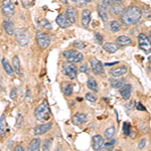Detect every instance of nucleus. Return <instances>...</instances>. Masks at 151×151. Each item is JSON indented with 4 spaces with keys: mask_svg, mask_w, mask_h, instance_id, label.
Instances as JSON below:
<instances>
[{
    "mask_svg": "<svg viewBox=\"0 0 151 151\" xmlns=\"http://www.w3.org/2000/svg\"><path fill=\"white\" fill-rule=\"evenodd\" d=\"M14 150H15V151H24V148H23V146L17 145L15 148H14Z\"/></svg>",
    "mask_w": 151,
    "mask_h": 151,
    "instance_id": "obj_47",
    "label": "nucleus"
},
{
    "mask_svg": "<svg viewBox=\"0 0 151 151\" xmlns=\"http://www.w3.org/2000/svg\"><path fill=\"white\" fill-rule=\"evenodd\" d=\"M132 94V86L130 84H125L120 88V95L124 100H129Z\"/></svg>",
    "mask_w": 151,
    "mask_h": 151,
    "instance_id": "obj_10",
    "label": "nucleus"
},
{
    "mask_svg": "<svg viewBox=\"0 0 151 151\" xmlns=\"http://www.w3.org/2000/svg\"><path fill=\"white\" fill-rule=\"evenodd\" d=\"M52 126V123H45L43 125H40L36 126V127L33 129V133L35 135H42V134L47 133L48 130H50Z\"/></svg>",
    "mask_w": 151,
    "mask_h": 151,
    "instance_id": "obj_13",
    "label": "nucleus"
},
{
    "mask_svg": "<svg viewBox=\"0 0 151 151\" xmlns=\"http://www.w3.org/2000/svg\"><path fill=\"white\" fill-rule=\"evenodd\" d=\"M72 1H74V2H76V0H72Z\"/></svg>",
    "mask_w": 151,
    "mask_h": 151,
    "instance_id": "obj_53",
    "label": "nucleus"
},
{
    "mask_svg": "<svg viewBox=\"0 0 151 151\" xmlns=\"http://www.w3.org/2000/svg\"><path fill=\"white\" fill-rule=\"evenodd\" d=\"M149 35H150V40H151V29H150V33H149Z\"/></svg>",
    "mask_w": 151,
    "mask_h": 151,
    "instance_id": "obj_52",
    "label": "nucleus"
},
{
    "mask_svg": "<svg viewBox=\"0 0 151 151\" xmlns=\"http://www.w3.org/2000/svg\"><path fill=\"white\" fill-rule=\"evenodd\" d=\"M15 40L20 47H26L29 42V33L25 28H19L15 31Z\"/></svg>",
    "mask_w": 151,
    "mask_h": 151,
    "instance_id": "obj_3",
    "label": "nucleus"
},
{
    "mask_svg": "<svg viewBox=\"0 0 151 151\" xmlns=\"http://www.w3.org/2000/svg\"><path fill=\"white\" fill-rule=\"evenodd\" d=\"M87 121V115L86 114H83V113H77L76 115L73 117V123L75 125L79 126L84 124Z\"/></svg>",
    "mask_w": 151,
    "mask_h": 151,
    "instance_id": "obj_16",
    "label": "nucleus"
},
{
    "mask_svg": "<svg viewBox=\"0 0 151 151\" xmlns=\"http://www.w3.org/2000/svg\"><path fill=\"white\" fill-rule=\"evenodd\" d=\"M1 12L4 16H12L14 14L13 0H3L1 4Z\"/></svg>",
    "mask_w": 151,
    "mask_h": 151,
    "instance_id": "obj_7",
    "label": "nucleus"
},
{
    "mask_svg": "<svg viewBox=\"0 0 151 151\" xmlns=\"http://www.w3.org/2000/svg\"><path fill=\"white\" fill-rule=\"evenodd\" d=\"M63 55H64V58L68 62H70V63H80V62H82L83 58H84L83 57V53L77 52V50H67V52H65L63 53Z\"/></svg>",
    "mask_w": 151,
    "mask_h": 151,
    "instance_id": "obj_4",
    "label": "nucleus"
},
{
    "mask_svg": "<svg viewBox=\"0 0 151 151\" xmlns=\"http://www.w3.org/2000/svg\"><path fill=\"white\" fill-rule=\"evenodd\" d=\"M118 63H119V62H114V63H110V64H109V63H108V64H106V65H115V64H118Z\"/></svg>",
    "mask_w": 151,
    "mask_h": 151,
    "instance_id": "obj_48",
    "label": "nucleus"
},
{
    "mask_svg": "<svg viewBox=\"0 0 151 151\" xmlns=\"http://www.w3.org/2000/svg\"><path fill=\"white\" fill-rule=\"evenodd\" d=\"M148 62H149V64L151 65V55H150L149 58H148Z\"/></svg>",
    "mask_w": 151,
    "mask_h": 151,
    "instance_id": "obj_50",
    "label": "nucleus"
},
{
    "mask_svg": "<svg viewBox=\"0 0 151 151\" xmlns=\"http://www.w3.org/2000/svg\"><path fill=\"white\" fill-rule=\"evenodd\" d=\"M102 3H103L104 5L108 8V7H111L112 5H114V4L122 3V0H103Z\"/></svg>",
    "mask_w": 151,
    "mask_h": 151,
    "instance_id": "obj_31",
    "label": "nucleus"
},
{
    "mask_svg": "<svg viewBox=\"0 0 151 151\" xmlns=\"http://www.w3.org/2000/svg\"><path fill=\"white\" fill-rule=\"evenodd\" d=\"M90 64H91V68H92V70H93L94 74H96V75H103L104 74V67L100 60L93 58L90 60Z\"/></svg>",
    "mask_w": 151,
    "mask_h": 151,
    "instance_id": "obj_9",
    "label": "nucleus"
},
{
    "mask_svg": "<svg viewBox=\"0 0 151 151\" xmlns=\"http://www.w3.org/2000/svg\"><path fill=\"white\" fill-rule=\"evenodd\" d=\"M75 3L77 4L78 7H83L84 5H86L88 2H87V0H76Z\"/></svg>",
    "mask_w": 151,
    "mask_h": 151,
    "instance_id": "obj_39",
    "label": "nucleus"
},
{
    "mask_svg": "<svg viewBox=\"0 0 151 151\" xmlns=\"http://www.w3.org/2000/svg\"><path fill=\"white\" fill-rule=\"evenodd\" d=\"M86 100H88L89 102H92V103H94V102L97 101V97L95 96L93 93H87L86 94Z\"/></svg>",
    "mask_w": 151,
    "mask_h": 151,
    "instance_id": "obj_36",
    "label": "nucleus"
},
{
    "mask_svg": "<svg viewBox=\"0 0 151 151\" xmlns=\"http://www.w3.org/2000/svg\"><path fill=\"white\" fill-rule=\"evenodd\" d=\"M60 2H63L64 4H67L68 3V0H60Z\"/></svg>",
    "mask_w": 151,
    "mask_h": 151,
    "instance_id": "obj_49",
    "label": "nucleus"
},
{
    "mask_svg": "<svg viewBox=\"0 0 151 151\" xmlns=\"http://www.w3.org/2000/svg\"><path fill=\"white\" fill-rule=\"evenodd\" d=\"M127 73V68L125 65H122V67H119V68H114L110 70V74L115 78L121 77V76H124Z\"/></svg>",
    "mask_w": 151,
    "mask_h": 151,
    "instance_id": "obj_18",
    "label": "nucleus"
},
{
    "mask_svg": "<svg viewBox=\"0 0 151 151\" xmlns=\"http://www.w3.org/2000/svg\"><path fill=\"white\" fill-rule=\"evenodd\" d=\"M142 10L136 5H130L126 9H124L121 14V21L124 25H132L137 23L142 16Z\"/></svg>",
    "mask_w": 151,
    "mask_h": 151,
    "instance_id": "obj_1",
    "label": "nucleus"
},
{
    "mask_svg": "<svg viewBox=\"0 0 151 151\" xmlns=\"http://www.w3.org/2000/svg\"><path fill=\"white\" fill-rule=\"evenodd\" d=\"M40 138H35L28 145V150L30 151H36L40 150Z\"/></svg>",
    "mask_w": 151,
    "mask_h": 151,
    "instance_id": "obj_23",
    "label": "nucleus"
},
{
    "mask_svg": "<svg viewBox=\"0 0 151 151\" xmlns=\"http://www.w3.org/2000/svg\"><path fill=\"white\" fill-rule=\"evenodd\" d=\"M117 142V140L115 139H113V140H111V141H109L108 143H105V146H108V147H111V146H113L115 143Z\"/></svg>",
    "mask_w": 151,
    "mask_h": 151,
    "instance_id": "obj_46",
    "label": "nucleus"
},
{
    "mask_svg": "<svg viewBox=\"0 0 151 151\" xmlns=\"http://www.w3.org/2000/svg\"><path fill=\"white\" fill-rule=\"evenodd\" d=\"M92 1H93V0H87V2H88V3H89V2H92Z\"/></svg>",
    "mask_w": 151,
    "mask_h": 151,
    "instance_id": "obj_51",
    "label": "nucleus"
},
{
    "mask_svg": "<svg viewBox=\"0 0 151 151\" xmlns=\"http://www.w3.org/2000/svg\"><path fill=\"white\" fill-rule=\"evenodd\" d=\"M40 25H41V27H45V29H48V30L52 29V25L50 24V21L47 20V19H41V20H40Z\"/></svg>",
    "mask_w": 151,
    "mask_h": 151,
    "instance_id": "obj_33",
    "label": "nucleus"
},
{
    "mask_svg": "<svg viewBox=\"0 0 151 151\" xmlns=\"http://www.w3.org/2000/svg\"><path fill=\"white\" fill-rule=\"evenodd\" d=\"M36 41H37L38 45H40L42 50H45V48H47L50 45V37L47 33L37 32L36 33Z\"/></svg>",
    "mask_w": 151,
    "mask_h": 151,
    "instance_id": "obj_8",
    "label": "nucleus"
},
{
    "mask_svg": "<svg viewBox=\"0 0 151 151\" xmlns=\"http://www.w3.org/2000/svg\"><path fill=\"white\" fill-rule=\"evenodd\" d=\"M116 43L118 45H121V47H125V45H128L131 43V38L126 35H121L119 37H117Z\"/></svg>",
    "mask_w": 151,
    "mask_h": 151,
    "instance_id": "obj_21",
    "label": "nucleus"
},
{
    "mask_svg": "<svg viewBox=\"0 0 151 151\" xmlns=\"http://www.w3.org/2000/svg\"><path fill=\"white\" fill-rule=\"evenodd\" d=\"M73 47H74L75 48H77V50H83V48L86 47V43L83 42V41H81V40H77L73 43Z\"/></svg>",
    "mask_w": 151,
    "mask_h": 151,
    "instance_id": "obj_34",
    "label": "nucleus"
},
{
    "mask_svg": "<svg viewBox=\"0 0 151 151\" xmlns=\"http://www.w3.org/2000/svg\"><path fill=\"white\" fill-rule=\"evenodd\" d=\"M145 145H146V139H145V138H143V139H141L139 144H138V149H142Z\"/></svg>",
    "mask_w": 151,
    "mask_h": 151,
    "instance_id": "obj_41",
    "label": "nucleus"
},
{
    "mask_svg": "<svg viewBox=\"0 0 151 151\" xmlns=\"http://www.w3.org/2000/svg\"><path fill=\"white\" fill-rule=\"evenodd\" d=\"M21 3L24 7H28V6H31L33 4L32 0H20Z\"/></svg>",
    "mask_w": 151,
    "mask_h": 151,
    "instance_id": "obj_38",
    "label": "nucleus"
},
{
    "mask_svg": "<svg viewBox=\"0 0 151 151\" xmlns=\"http://www.w3.org/2000/svg\"><path fill=\"white\" fill-rule=\"evenodd\" d=\"M103 48L105 50H106L107 52L109 53H114L117 52V50H118V47H117V43L115 45V43L113 42H106L103 45Z\"/></svg>",
    "mask_w": 151,
    "mask_h": 151,
    "instance_id": "obj_22",
    "label": "nucleus"
},
{
    "mask_svg": "<svg viewBox=\"0 0 151 151\" xmlns=\"http://www.w3.org/2000/svg\"><path fill=\"white\" fill-rule=\"evenodd\" d=\"M65 15H67V17L69 18L70 23H72V24L76 23L77 18H78V15H77V12H76L74 7H72V6L68 7L67 10H65Z\"/></svg>",
    "mask_w": 151,
    "mask_h": 151,
    "instance_id": "obj_15",
    "label": "nucleus"
},
{
    "mask_svg": "<svg viewBox=\"0 0 151 151\" xmlns=\"http://www.w3.org/2000/svg\"><path fill=\"white\" fill-rule=\"evenodd\" d=\"M110 29H111L112 32H118V31L121 29L120 23H119L117 20H112L110 22Z\"/></svg>",
    "mask_w": 151,
    "mask_h": 151,
    "instance_id": "obj_29",
    "label": "nucleus"
},
{
    "mask_svg": "<svg viewBox=\"0 0 151 151\" xmlns=\"http://www.w3.org/2000/svg\"><path fill=\"white\" fill-rule=\"evenodd\" d=\"M90 21H91V11L89 9H84L82 11V19H81L82 25L85 28H88L89 27Z\"/></svg>",
    "mask_w": 151,
    "mask_h": 151,
    "instance_id": "obj_14",
    "label": "nucleus"
},
{
    "mask_svg": "<svg viewBox=\"0 0 151 151\" xmlns=\"http://www.w3.org/2000/svg\"><path fill=\"white\" fill-rule=\"evenodd\" d=\"M4 132H5V117H4V115H1V118H0V133H1V136L4 135Z\"/></svg>",
    "mask_w": 151,
    "mask_h": 151,
    "instance_id": "obj_32",
    "label": "nucleus"
},
{
    "mask_svg": "<svg viewBox=\"0 0 151 151\" xmlns=\"http://www.w3.org/2000/svg\"><path fill=\"white\" fill-rule=\"evenodd\" d=\"M52 139H47V140H45V143H43V146H42V149L43 150H50V146H52Z\"/></svg>",
    "mask_w": 151,
    "mask_h": 151,
    "instance_id": "obj_37",
    "label": "nucleus"
},
{
    "mask_svg": "<svg viewBox=\"0 0 151 151\" xmlns=\"http://www.w3.org/2000/svg\"><path fill=\"white\" fill-rule=\"evenodd\" d=\"M136 109H137V110H139V111H146L145 107L141 104V102H137V104H136Z\"/></svg>",
    "mask_w": 151,
    "mask_h": 151,
    "instance_id": "obj_40",
    "label": "nucleus"
},
{
    "mask_svg": "<svg viewBox=\"0 0 151 151\" xmlns=\"http://www.w3.org/2000/svg\"><path fill=\"white\" fill-rule=\"evenodd\" d=\"M2 65H3V69H4V70L6 72V74H7V75H10V76L13 75L14 70H13V69H12V67H11L10 65H9V63L7 62L5 58H2Z\"/></svg>",
    "mask_w": 151,
    "mask_h": 151,
    "instance_id": "obj_25",
    "label": "nucleus"
},
{
    "mask_svg": "<svg viewBox=\"0 0 151 151\" xmlns=\"http://www.w3.org/2000/svg\"><path fill=\"white\" fill-rule=\"evenodd\" d=\"M87 86L89 88L91 91L93 92H98L99 91V87H98V84H97L96 80L93 79V78H89L87 82Z\"/></svg>",
    "mask_w": 151,
    "mask_h": 151,
    "instance_id": "obj_24",
    "label": "nucleus"
},
{
    "mask_svg": "<svg viewBox=\"0 0 151 151\" xmlns=\"http://www.w3.org/2000/svg\"><path fill=\"white\" fill-rule=\"evenodd\" d=\"M114 134H115V127H114V126H111V127L107 128L106 130H105L104 137L106 138V139H111V138L114 136Z\"/></svg>",
    "mask_w": 151,
    "mask_h": 151,
    "instance_id": "obj_28",
    "label": "nucleus"
},
{
    "mask_svg": "<svg viewBox=\"0 0 151 151\" xmlns=\"http://www.w3.org/2000/svg\"><path fill=\"white\" fill-rule=\"evenodd\" d=\"M55 21H57L58 25L60 26V27H62V28H67V27H69L70 24H72L70 22L69 18L67 17V15H65V14H60V15H58Z\"/></svg>",
    "mask_w": 151,
    "mask_h": 151,
    "instance_id": "obj_11",
    "label": "nucleus"
},
{
    "mask_svg": "<svg viewBox=\"0 0 151 151\" xmlns=\"http://www.w3.org/2000/svg\"><path fill=\"white\" fill-rule=\"evenodd\" d=\"M98 13L104 22H106V21L108 20V11H107V7L105 6L103 3H101L98 5Z\"/></svg>",
    "mask_w": 151,
    "mask_h": 151,
    "instance_id": "obj_19",
    "label": "nucleus"
},
{
    "mask_svg": "<svg viewBox=\"0 0 151 151\" xmlns=\"http://www.w3.org/2000/svg\"><path fill=\"white\" fill-rule=\"evenodd\" d=\"M105 137H102L101 135H95L93 136V148L95 150H101L102 148L104 147L105 145V141H104Z\"/></svg>",
    "mask_w": 151,
    "mask_h": 151,
    "instance_id": "obj_12",
    "label": "nucleus"
},
{
    "mask_svg": "<svg viewBox=\"0 0 151 151\" xmlns=\"http://www.w3.org/2000/svg\"><path fill=\"white\" fill-rule=\"evenodd\" d=\"M142 12H144V15L146 16V18L151 17V11H150V10L148 11V9H147V8H143Z\"/></svg>",
    "mask_w": 151,
    "mask_h": 151,
    "instance_id": "obj_43",
    "label": "nucleus"
},
{
    "mask_svg": "<svg viewBox=\"0 0 151 151\" xmlns=\"http://www.w3.org/2000/svg\"><path fill=\"white\" fill-rule=\"evenodd\" d=\"M35 116L40 122H45V121L50 120V107L47 102L40 104L35 111Z\"/></svg>",
    "mask_w": 151,
    "mask_h": 151,
    "instance_id": "obj_2",
    "label": "nucleus"
},
{
    "mask_svg": "<svg viewBox=\"0 0 151 151\" xmlns=\"http://www.w3.org/2000/svg\"><path fill=\"white\" fill-rule=\"evenodd\" d=\"M80 70L82 73H88V65L86 64H83L81 65V68H80Z\"/></svg>",
    "mask_w": 151,
    "mask_h": 151,
    "instance_id": "obj_45",
    "label": "nucleus"
},
{
    "mask_svg": "<svg viewBox=\"0 0 151 151\" xmlns=\"http://www.w3.org/2000/svg\"><path fill=\"white\" fill-rule=\"evenodd\" d=\"M63 72L64 74L69 77L70 80H75L77 78V75H78V70H77V67L74 65V63H70V62H68V63H65L64 65H63Z\"/></svg>",
    "mask_w": 151,
    "mask_h": 151,
    "instance_id": "obj_5",
    "label": "nucleus"
},
{
    "mask_svg": "<svg viewBox=\"0 0 151 151\" xmlns=\"http://www.w3.org/2000/svg\"><path fill=\"white\" fill-rule=\"evenodd\" d=\"M138 45L139 48L145 52H151V40L147 37L144 33H140L138 35Z\"/></svg>",
    "mask_w": 151,
    "mask_h": 151,
    "instance_id": "obj_6",
    "label": "nucleus"
},
{
    "mask_svg": "<svg viewBox=\"0 0 151 151\" xmlns=\"http://www.w3.org/2000/svg\"><path fill=\"white\" fill-rule=\"evenodd\" d=\"M124 11V7L122 6V3H117L114 4L110 7V12L113 15H118V14L123 13Z\"/></svg>",
    "mask_w": 151,
    "mask_h": 151,
    "instance_id": "obj_20",
    "label": "nucleus"
},
{
    "mask_svg": "<svg viewBox=\"0 0 151 151\" xmlns=\"http://www.w3.org/2000/svg\"><path fill=\"white\" fill-rule=\"evenodd\" d=\"M3 27L5 32L8 35H13L15 33V27H14V23L11 20H5L3 22Z\"/></svg>",
    "mask_w": 151,
    "mask_h": 151,
    "instance_id": "obj_17",
    "label": "nucleus"
},
{
    "mask_svg": "<svg viewBox=\"0 0 151 151\" xmlns=\"http://www.w3.org/2000/svg\"><path fill=\"white\" fill-rule=\"evenodd\" d=\"M95 36H96V40H98V42H99V43H102V42H103V36L100 35V33L97 32L96 35H95Z\"/></svg>",
    "mask_w": 151,
    "mask_h": 151,
    "instance_id": "obj_44",
    "label": "nucleus"
},
{
    "mask_svg": "<svg viewBox=\"0 0 151 151\" xmlns=\"http://www.w3.org/2000/svg\"><path fill=\"white\" fill-rule=\"evenodd\" d=\"M16 97H17V90L13 89L11 91V93H10V98L14 100V99H16Z\"/></svg>",
    "mask_w": 151,
    "mask_h": 151,
    "instance_id": "obj_42",
    "label": "nucleus"
},
{
    "mask_svg": "<svg viewBox=\"0 0 151 151\" xmlns=\"http://www.w3.org/2000/svg\"><path fill=\"white\" fill-rule=\"evenodd\" d=\"M63 92L65 96H70L73 94V85L69 84V83H64L63 86Z\"/></svg>",
    "mask_w": 151,
    "mask_h": 151,
    "instance_id": "obj_26",
    "label": "nucleus"
},
{
    "mask_svg": "<svg viewBox=\"0 0 151 151\" xmlns=\"http://www.w3.org/2000/svg\"><path fill=\"white\" fill-rule=\"evenodd\" d=\"M110 83H111V86L112 88L114 89H120L123 85H125V81L124 80H110Z\"/></svg>",
    "mask_w": 151,
    "mask_h": 151,
    "instance_id": "obj_27",
    "label": "nucleus"
},
{
    "mask_svg": "<svg viewBox=\"0 0 151 151\" xmlns=\"http://www.w3.org/2000/svg\"><path fill=\"white\" fill-rule=\"evenodd\" d=\"M12 64H13L14 70H15L19 75H20V62H19V58H18L17 55H15V57L13 58V60H12Z\"/></svg>",
    "mask_w": 151,
    "mask_h": 151,
    "instance_id": "obj_30",
    "label": "nucleus"
},
{
    "mask_svg": "<svg viewBox=\"0 0 151 151\" xmlns=\"http://www.w3.org/2000/svg\"><path fill=\"white\" fill-rule=\"evenodd\" d=\"M123 133L125 136H129L131 134V126L129 123H124L123 125Z\"/></svg>",
    "mask_w": 151,
    "mask_h": 151,
    "instance_id": "obj_35",
    "label": "nucleus"
}]
</instances>
